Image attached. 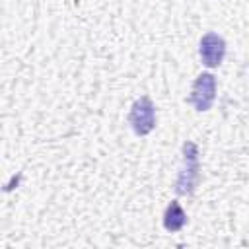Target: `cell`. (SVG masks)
<instances>
[{
	"mask_svg": "<svg viewBox=\"0 0 249 249\" xmlns=\"http://www.w3.org/2000/svg\"><path fill=\"white\" fill-rule=\"evenodd\" d=\"M228 43L216 31H208L198 41V56L206 68H218L226 58Z\"/></svg>",
	"mask_w": 249,
	"mask_h": 249,
	"instance_id": "obj_4",
	"label": "cell"
},
{
	"mask_svg": "<svg viewBox=\"0 0 249 249\" xmlns=\"http://www.w3.org/2000/svg\"><path fill=\"white\" fill-rule=\"evenodd\" d=\"M163 228L169 231V233H175V231H181L187 224V212L183 210V206L177 202V200H171L165 210H163Z\"/></svg>",
	"mask_w": 249,
	"mask_h": 249,
	"instance_id": "obj_5",
	"label": "cell"
},
{
	"mask_svg": "<svg viewBox=\"0 0 249 249\" xmlns=\"http://www.w3.org/2000/svg\"><path fill=\"white\" fill-rule=\"evenodd\" d=\"M128 123L136 136H148L156 128V103L150 95H140L134 99L128 111Z\"/></svg>",
	"mask_w": 249,
	"mask_h": 249,
	"instance_id": "obj_2",
	"label": "cell"
},
{
	"mask_svg": "<svg viewBox=\"0 0 249 249\" xmlns=\"http://www.w3.org/2000/svg\"><path fill=\"white\" fill-rule=\"evenodd\" d=\"M216 89H218L216 76L212 72H202L195 78L187 101L195 107V111L206 113V111H210V107L216 101Z\"/></svg>",
	"mask_w": 249,
	"mask_h": 249,
	"instance_id": "obj_3",
	"label": "cell"
},
{
	"mask_svg": "<svg viewBox=\"0 0 249 249\" xmlns=\"http://www.w3.org/2000/svg\"><path fill=\"white\" fill-rule=\"evenodd\" d=\"M181 154H183V163L177 173L173 189H175V195L189 196L196 191L200 181V160H198L200 152L193 140H185L181 146Z\"/></svg>",
	"mask_w": 249,
	"mask_h": 249,
	"instance_id": "obj_1",
	"label": "cell"
}]
</instances>
